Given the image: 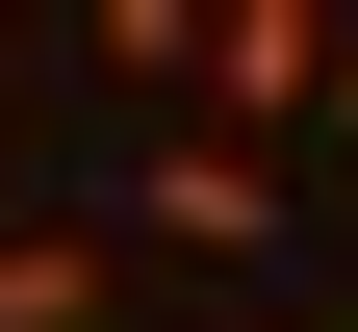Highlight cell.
<instances>
[{"label":"cell","instance_id":"3","mask_svg":"<svg viewBox=\"0 0 358 332\" xmlns=\"http://www.w3.org/2000/svg\"><path fill=\"white\" fill-rule=\"evenodd\" d=\"M0 332H103V230H0Z\"/></svg>","mask_w":358,"mask_h":332},{"label":"cell","instance_id":"2","mask_svg":"<svg viewBox=\"0 0 358 332\" xmlns=\"http://www.w3.org/2000/svg\"><path fill=\"white\" fill-rule=\"evenodd\" d=\"M128 230H154V256H282V154L154 128V154H128Z\"/></svg>","mask_w":358,"mask_h":332},{"label":"cell","instance_id":"4","mask_svg":"<svg viewBox=\"0 0 358 332\" xmlns=\"http://www.w3.org/2000/svg\"><path fill=\"white\" fill-rule=\"evenodd\" d=\"M77 52H103L128 103H179V77H205V0H103V26H77Z\"/></svg>","mask_w":358,"mask_h":332},{"label":"cell","instance_id":"5","mask_svg":"<svg viewBox=\"0 0 358 332\" xmlns=\"http://www.w3.org/2000/svg\"><path fill=\"white\" fill-rule=\"evenodd\" d=\"M333 154H358V26H333Z\"/></svg>","mask_w":358,"mask_h":332},{"label":"cell","instance_id":"6","mask_svg":"<svg viewBox=\"0 0 358 332\" xmlns=\"http://www.w3.org/2000/svg\"><path fill=\"white\" fill-rule=\"evenodd\" d=\"M0 230H26V205H0Z\"/></svg>","mask_w":358,"mask_h":332},{"label":"cell","instance_id":"1","mask_svg":"<svg viewBox=\"0 0 358 332\" xmlns=\"http://www.w3.org/2000/svg\"><path fill=\"white\" fill-rule=\"evenodd\" d=\"M205 128H333V0H205Z\"/></svg>","mask_w":358,"mask_h":332}]
</instances>
